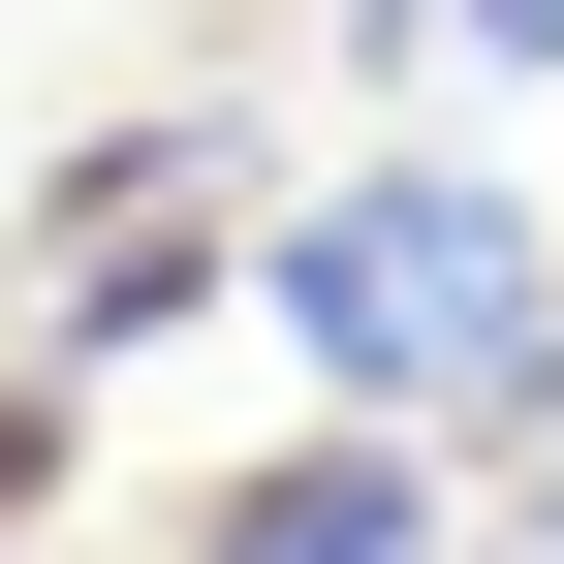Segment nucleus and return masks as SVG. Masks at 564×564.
Listing matches in <instances>:
<instances>
[{"mask_svg":"<svg viewBox=\"0 0 564 564\" xmlns=\"http://www.w3.org/2000/svg\"><path fill=\"white\" fill-rule=\"evenodd\" d=\"M251 314L314 345V408H377V440H533L564 408V220L502 158H345L251 220Z\"/></svg>","mask_w":564,"mask_h":564,"instance_id":"1","label":"nucleus"},{"mask_svg":"<svg viewBox=\"0 0 564 564\" xmlns=\"http://www.w3.org/2000/svg\"><path fill=\"white\" fill-rule=\"evenodd\" d=\"M220 251H251L220 126H126V158H63V188H32V377H126V345H188V314H220Z\"/></svg>","mask_w":564,"mask_h":564,"instance_id":"2","label":"nucleus"},{"mask_svg":"<svg viewBox=\"0 0 564 564\" xmlns=\"http://www.w3.org/2000/svg\"><path fill=\"white\" fill-rule=\"evenodd\" d=\"M470 502H440V440H377V408H314L282 470H220L188 502V564H440Z\"/></svg>","mask_w":564,"mask_h":564,"instance_id":"3","label":"nucleus"},{"mask_svg":"<svg viewBox=\"0 0 564 564\" xmlns=\"http://www.w3.org/2000/svg\"><path fill=\"white\" fill-rule=\"evenodd\" d=\"M345 63H440V95H533L564 0H345Z\"/></svg>","mask_w":564,"mask_h":564,"instance_id":"4","label":"nucleus"},{"mask_svg":"<svg viewBox=\"0 0 564 564\" xmlns=\"http://www.w3.org/2000/svg\"><path fill=\"white\" fill-rule=\"evenodd\" d=\"M440 564H564V502H502V533H440Z\"/></svg>","mask_w":564,"mask_h":564,"instance_id":"5","label":"nucleus"}]
</instances>
